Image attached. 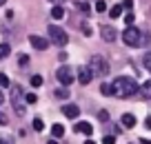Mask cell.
Wrapping results in <instances>:
<instances>
[{"instance_id":"22","label":"cell","mask_w":151,"mask_h":144,"mask_svg":"<svg viewBox=\"0 0 151 144\" xmlns=\"http://www.w3.org/2000/svg\"><path fill=\"white\" fill-rule=\"evenodd\" d=\"M33 129H36V131H42L45 129V122L40 120V117H33Z\"/></svg>"},{"instance_id":"18","label":"cell","mask_w":151,"mask_h":144,"mask_svg":"<svg viewBox=\"0 0 151 144\" xmlns=\"http://www.w3.org/2000/svg\"><path fill=\"white\" fill-rule=\"evenodd\" d=\"M11 53V47L7 44V42H2V44H0V60H2V58H7Z\"/></svg>"},{"instance_id":"40","label":"cell","mask_w":151,"mask_h":144,"mask_svg":"<svg viewBox=\"0 0 151 144\" xmlns=\"http://www.w3.org/2000/svg\"><path fill=\"white\" fill-rule=\"evenodd\" d=\"M85 144H96V142H93V140H87V142H85Z\"/></svg>"},{"instance_id":"16","label":"cell","mask_w":151,"mask_h":144,"mask_svg":"<svg viewBox=\"0 0 151 144\" xmlns=\"http://www.w3.org/2000/svg\"><path fill=\"white\" fill-rule=\"evenodd\" d=\"M109 16H111V18H120V16H122V5L111 7V9H109Z\"/></svg>"},{"instance_id":"39","label":"cell","mask_w":151,"mask_h":144,"mask_svg":"<svg viewBox=\"0 0 151 144\" xmlns=\"http://www.w3.org/2000/svg\"><path fill=\"white\" fill-rule=\"evenodd\" d=\"M47 144H58V142H56V140H49V142H47Z\"/></svg>"},{"instance_id":"14","label":"cell","mask_w":151,"mask_h":144,"mask_svg":"<svg viewBox=\"0 0 151 144\" xmlns=\"http://www.w3.org/2000/svg\"><path fill=\"white\" fill-rule=\"evenodd\" d=\"M51 18H53V20H62V18H65V9H62L60 5H56V7L51 9Z\"/></svg>"},{"instance_id":"20","label":"cell","mask_w":151,"mask_h":144,"mask_svg":"<svg viewBox=\"0 0 151 144\" xmlns=\"http://www.w3.org/2000/svg\"><path fill=\"white\" fill-rule=\"evenodd\" d=\"M142 64H145V69H147V71H151V51H149V53H145V58H142Z\"/></svg>"},{"instance_id":"28","label":"cell","mask_w":151,"mask_h":144,"mask_svg":"<svg viewBox=\"0 0 151 144\" xmlns=\"http://www.w3.org/2000/svg\"><path fill=\"white\" fill-rule=\"evenodd\" d=\"M18 64H20V67H27V64H29V56H20V58H18Z\"/></svg>"},{"instance_id":"13","label":"cell","mask_w":151,"mask_h":144,"mask_svg":"<svg viewBox=\"0 0 151 144\" xmlns=\"http://www.w3.org/2000/svg\"><path fill=\"white\" fill-rule=\"evenodd\" d=\"M122 126L124 129H133V126H136V117H133L131 113H124L122 115Z\"/></svg>"},{"instance_id":"27","label":"cell","mask_w":151,"mask_h":144,"mask_svg":"<svg viewBox=\"0 0 151 144\" xmlns=\"http://www.w3.org/2000/svg\"><path fill=\"white\" fill-rule=\"evenodd\" d=\"M102 144H116V138H113V135H104V138H102Z\"/></svg>"},{"instance_id":"30","label":"cell","mask_w":151,"mask_h":144,"mask_svg":"<svg viewBox=\"0 0 151 144\" xmlns=\"http://www.w3.org/2000/svg\"><path fill=\"white\" fill-rule=\"evenodd\" d=\"M133 18H136L133 14H127V16H124V22H127V24H133Z\"/></svg>"},{"instance_id":"3","label":"cell","mask_w":151,"mask_h":144,"mask_svg":"<svg viewBox=\"0 0 151 144\" xmlns=\"http://www.w3.org/2000/svg\"><path fill=\"white\" fill-rule=\"evenodd\" d=\"M122 40H124V44H129V47H140L142 42H145V36H142V31L138 27L127 24V29L122 31Z\"/></svg>"},{"instance_id":"11","label":"cell","mask_w":151,"mask_h":144,"mask_svg":"<svg viewBox=\"0 0 151 144\" xmlns=\"http://www.w3.org/2000/svg\"><path fill=\"white\" fill-rule=\"evenodd\" d=\"M100 36H102V40L113 42V40H116V29H113V27H102V29H100Z\"/></svg>"},{"instance_id":"17","label":"cell","mask_w":151,"mask_h":144,"mask_svg":"<svg viewBox=\"0 0 151 144\" xmlns=\"http://www.w3.org/2000/svg\"><path fill=\"white\" fill-rule=\"evenodd\" d=\"M100 93H102V95H113V84H100Z\"/></svg>"},{"instance_id":"12","label":"cell","mask_w":151,"mask_h":144,"mask_svg":"<svg viewBox=\"0 0 151 144\" xmlns=\"http://www.w3.org/2000/svg\"><path fill=\"white\" fill-rule=\"evenodd\" d=\"M138 91H140V95H142V98L151 100V80H147L145 84H140V87H138Z\"/></svg>"},{"instance_id":"37","label":"cell","mask_w":151,"mask_h":144,"mask_svg":"<svg viewBox=\"0 0 151 144\" xmlns=\"http://www.w3.org/2000/svg\"><path fill=\"white\" fill-rule=\"evenodd\" d=\"M142 144H151V140H145V138H142Z\"/></svg>"},{"instance_id":"6","label":"cell","mask_w":151,"mask_h":144,"mask_svg":"<svg viewBox=\"0 0 151 144\" xmlns=\"http://www.w3.org/2000/svg\"><path fill=\"white\" fill-rule=\"evenodd\" d=\"M56 78H58V82H60V84H65V87H67V84L73 82V71H71L69 67H60V69L56 71Z\"/></svg>"},{"instance_id":"2","label":"cell","mask_w":151,"mask_h":144,"mask_svg":"<svg viewBox=\"0 0 151 144\" xmlns=\"http://www.w3.org/2000/svg\"><path fill=\"white\" fill-rule=\"evenodd\" d=\"M11 107L18 115H24V111H27V100H24V93L18 84H11Z\"/></svg>"},{"instance_id":"19","label":"cell","mask_w":151,"mask_h":144,"mask_svg":"<svg viewBox=\"0 0 151 144\" xmlns=\"http://www.w3.org/2000/svg\"><path fill=\"white\" fill-rule=\"evenodd\" d=\"M56 98H60V100H67L69 98V89H56Z\"/></svg>"},{"instance_id":"32","label":"cell","mask_w":151,"mask_h":144,"mask_svg":"<svg viewBox=\"0 0 151 144\" xmlns=\"http://www.w3.org/2000/svg\"><path fill=\"white\" fill-rule=\"evenodd\" d=\"M82 33H85V36H91L93 31H91V27H89V24H85V27H82Z\"/></svg>"},{"instance_id":"38","label":"cell","mask_w":151,"mask_h":144,"mask_svg":"<svg viewBox=\"0 0 151 144\" xmlns=\"http://www.w3.org/2000/svg\"><path fill=\"white\" fill-rule=\"evenodd\" d=\"M51 2H56V5H60V2H65V0H51Z\"/></svg>"},{"instance_id":"9","label":"cell","mask_w":151,"mask_h":144,"mask_svg":"<svg viewBox=\"0 0 151 144\" xmlns=\"http://www.w3.org/2000/svg\"><path fill=\"white\" fill-rule=\"evenodd\" d=\"M91 78H93V73H91L89 67H80V71H78V80H80V84H89Z\"/></svg>"},{"instance_id":"31","label":"cell","mask_w":151,"mask_h":144,"mask_svg":"<svg viewBox=\"0 0 151 144\" xmlns=\"http://www.w3.org/2000/svg\"><path fill=\"white\" fill-rule=\"evenodd\" d=\"M7 122H9V120H7V115H5V113H2V111H0V126H5Z\"/></svg>"},{"instance_id":"29","label":"cell","mask_w":151,"mask_h":144,"mask_svg":"<svg viewBox=\"0 0 151 144\" xmlns=\"http://www.w3.org/2000/svg\"><path fill=\"white\" fill-rule=\"evenodd\" d=\"M0 144H14V140L9 135H0Z\"/></svg>"},{"instance_id":"41","label":"cell","mask_w":151,"mask_h":144,"mask_svg":"<svg viewBox=\"0 0 151 144\" xmlns=\"http://www.w3.org/2000/svg\"><path fill=\"white\" fill-rule=\"evenodd\" d=\"M5 2H7V0H0V7H2V5H5Z\"/></svg>"},{"instance_id":"8","label":"cell","mask_w":151,"mask_h":144,"mask_svg":"<svg viewBox=\"0 0 151 144\" xmlns=\"http://www.w3.org/2000/svg\"><path fill=\"white\" fill-rule=\"evenodd\" d=\"M62 113H65V117H69V120H76V117L80 115V109H78V104H65V107H62Z\"/></svg>"},{"instance_id":"1","label":"cell","mask_w":151,"mask_h":144,"mask_svg":"<svg viewBox=\"0 0 151 144\" xmlns=\"http://www.w3.org/2000/svg\"><path fill=\"white\" fill-rule=\"evenodd\" d=\"M138 87L136 80L133 78H127V75H120V78L113 80V95H118V98H131L138 93Z\"/></svg>"},{"instance_id":"36","label":"cell","mask_w":151,"mask_h":144,"mask_svg":"<svg viewBox=\"0 0 151 144\" xmlns=\"http://www.w3.org/2000/svg\"><path fill=\"white\" fill-rule=\"evenodd\" d=\"M2 102H5V95H2V91H0V104H2Z\"/></svg>"},{"instance_id":"7","label":"cell","mask_w":151,"mask_h":144,"mask_svg":"<svg viewBox=\"0 0 151 144\" xmlns=\"http://www.w3.org/2000/svg\"><path fill=\"white\" fill-rule=\"evenodd\" d=\"M29 42H31V47H33V49H38V51H45V49L49 47L47 38H40V36H36V33L29 36Z\"/></svg>"},{"instance_id":"10","label":"cell","mask_w":151,"mask_h":144,"mask_svg":"<svg viewBox=\"0 0 151 144\" xmlns=\"http://www.w3.org/2000/svg\"><path fill=\"white\" fill-rule=\"evenodd\" d=\"M73 131H76V133H85V135H91V133H93V126H91L89 122H78V124L73 126Z\"/></svg>"},{"instance_id":"25","label":"cell","mask_w":151,"mask_h":144,"mask_svg":"<svg viewBox=\"0 0 151 144\" xmlns=\"http://www.w3.org/2000/svg\"><path fill=\"white\" fill-rule=\"evenodd\" d=\"M24 100H27V104H36V102H38L36 93H27V95H24Z\"/></svg>"},{"instance_id":"26","label":"cell","mask_w":151,"mask_h":144,"mask_svg":"<svg viewBox=\"0 0 151 144\" xmlns=\"http://www.w3.org/2000/svg\"><path fill=\"white\" fill-rule=\"evenodd\" d=\"M78 9H80V11H82V14H85V16H89V11H91L87 2H78Z\"/></svg>"},{"instance_id":"15","label":"cell","mask_w":151,"mask_h":144,"mask_svg":"<svg viewBox=\"0 0 151 144\" xmlns=\"http://www.w3.org/2000/svg\"><path fill=\"white\" fill-rule=\"evenodd\" d=\"M51 135L53 138H62V135H65V126L62 124H53L51 126Z\"/></svg>"},{"instance_id":"21","label":"cell","mask_w":151,"mask_h":144,"mask_svg":"<svg viewBox=\"0 0 151 144\" xmlns=\"http://www.w3.org/2000/svg\"><path fill=\"white\" fill-rule=\"evenodd\" d=\"M96 11H98V14L107 11V2H104V0H98V2H96Z\"/></svg>"},{"instance_id":"4","label":"cell","mask_w":151,"mask_h":144,"mask_svg":"<svg viewBox=\"0 0 151 144\" xmlns=\"http://www.w3.org/2000/svg\"><path fill=\"white\" fill-rule=\"evenodd\" d=\"M89 69H91V73H93V75L104 78V75L109 73V62L104 60L102 56H93V58H91V62H89Z\"/></svg>"},{"instance_id":"35","label":"cell","mask_w":151,"mask_h":144,"mask_svg":"<svg viewBox=\"0 0 151 144\" xmlns=\"http://www.w3.org/2000/svg\"><path fill=\"white\" fill-rule=\"evenodd\" d=\"M145 129L151 131V117H147V120H145Z\"/></svg>"},{"instance_id":"23","label":"cell","mask_w":151,"mask_h":144,"mask_svg":"<svg viewBox=\"0 0 151 144\" xmlns=\"http://www.w3.org/2000/svg\"><path fill=\"white\" fill-rule=\"evenodd\" d=\"M0 87H11V80L5 73H0Z\"/></svg>"},{"instance_id":"5","label":"cell","mask_w":151,"mask_h":144,"mask_svg":"<svg viewBox=\"0 0 151 144\" xmlns=\"http://www.w3.org/2000/svg\"><path fill=\"white\" fill-rule=\"evenodd\" d=\"M47 33H49V38H51V42L56 47H65L67 42H69L67 31H65V29H60V27H56V24H51V27L47 29Z\"/></svg>"},{"instance_id":"24","label":"cell","mask_w":151,"mask_h":144,"mask_svg":"<svg viewBox=\"0 0 151 144\" xmlns=\"http://www.w3.org/2000/svg\"><path fill=\"white\" fill-rule=\"evenodd\" d=\"M31 87H42V78H40V75H33V78H31Z\"/></svg>"},{"instance_id":"34","label":"cell","mask_w":151,"mask_h":144,"mask_svg":"<svg viewBox=\"0 0 151 144\" xmlns=\"http://www.w3.org/2000/svg\"><path fill=\"white\" fill-rule=\"evenodd\" d=\"M98 117H100V120H102V122H107V117H109V113H107V111H100V115H98Z\"/></svg>"},{"instance_id":"33","label":"cell","mask_w":151,"mask_h":144,"mask_svg":"<svg viewBox=\"0 0 151 144\" xmlns=\"http://www.w3.org/2000/svg\"><path fill=\"white\" fill-rule=\"evenodd\" d=\"M131 5H133V0H124V2H122V9H131Z\"/></svg>"}]
</instances>
